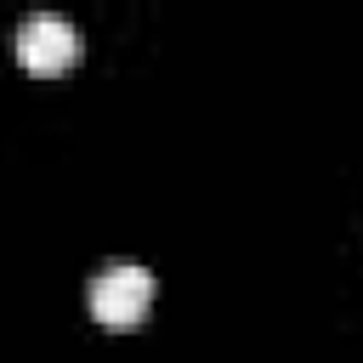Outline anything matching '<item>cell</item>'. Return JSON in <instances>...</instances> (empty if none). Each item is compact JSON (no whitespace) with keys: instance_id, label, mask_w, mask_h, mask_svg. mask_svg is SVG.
Listing matches in <instances>:
<instances>
[{"instance_id":"6da1fadb","label":"cell","mask_w":363,"mask_h":363,"mask_svg":"<svg viewBox=\"0 0 363 363\" xmlns=\"http://www.w3.org/2000/svg\"><path fill=\"white\" fill-rule=\"evenodd\" d=\"M85 301H91V318H96V323L130 329V323H142L147 306H153V272L136 267V261H113V267H102V272L91 278Z\"/></svg>"},{"instance_id":"7a4b0ae2","label":"cell","mask_w":363,"mask_h":363,"mask_svg":"<svg viewBox=\"0 0 363 363\" xmlns=\"http://www.w3.org/2000/svg\"><path fill=\"white\" fill-rule=\"evenodd\" d=\"M79 57V28L62 11H28L17 23V62L28 74H62Z\"/></svg>"}]
</instances>
